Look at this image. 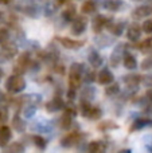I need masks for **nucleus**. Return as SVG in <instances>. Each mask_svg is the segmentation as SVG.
I'll list each match as a JSON object with an SVG mask.
<instances>
[{
    "label": "nucleus",
    "instance_id": "1",
    "mask_svg": "<svg viewBox=\"0 0 152 153\" xmlns=\"http://www.w3.org/2000/svg\"><path fill=\"white\" fill-rule=\"evenodd\" d=\"M26 86V82L22 78L20 75H11L10 78L7 79V83H5V87H7L8 91L11 93H19L24 89Z\"/></svg>",
    "mask_w": 152,
    "mask_h": 153
},
{
    "label": "nucleus",
    "instance_id": "2",
    "mask_svg": "<svg viewBox=\"0 0 152 153\" xmlns=\"http://www.w3.org/2000/svg\"><path fill=\"white\" fill-rule=\"evenodd\" d=\"M81 83V66L80 65H73L72 71H70V85L72 89L78 87Z\"/></svg>",
    "mask_w": 152,
    "mask_h": 153
},
{
    "label": "nucleus",
    "instance_id": "3",
    "mask_svg": "<svg viewBox=\"0 0 152 153\" xmlns=\"http://www.w3.org/2000/svg\"><path fill=\"white\" fill-rule=\"evenodd\" d=\"M86 28V22L85 19L82 18H77L74 20V23H73V27H72V32L74 35H81L83 31H85Z\"/></svg>",
    "mask_w": 152,
    "mask_h": 153
},
{
    "label": "nucleus",
    "instance_id": "4",
    "mask_svg": "<svg viewBox=\"0 0 152 153\" xmlns=\"http://www.w3.org/2000/svg\"><path fill=\"white\" fill-rule=\"evenodd\" d=\"M97 79H98V82L101 85H110L113 82V74L108 69H105V70H102V71L98 73Z\"/></svg>",
    "mask_w": 152,
    "mask_h": 153
},
{
    "label": "nucleus",
    "instance_id": "5",
    "mask_svg": "<svg viewBox=\"0 0 152 153\" xmlns=\"http://www.w3.org/2000/svg\"><path fill=\"white\" fill-rule=\"evenodd\" d=\"M140 34H142V31H140V26H137V24H132V26L128 28L127 36H128L129 40H132V42H136V40H139Z\"/></svg>",
    "mask_w": 152,
    "mask_h": 153
},
{
    "label": "nucleus",
    "instance_id": "6",
    "mask_svg": "<svg viewBox=\"0 0 152 153\" xmlns=\"http://www.w3.org/2000/svg\"><path fill=\"white\" fill-rule=\"evenodd\" d=\"M10 138H11V129L8 126H5V125L0 126V145L1 146L7 145Z\"/></svg>",
    "mask_w": 152,
    "mask_h": 153
},
{
    "label": "nucleus",
    "instance_id": "7",
    "mask_svg": "<svg viewBox=\"0 0 152 153\" xmlns=\"http://www.w3.org/2000/svg\"><path fill=\"white\" fill-rule=\"evenodd\" d=\"M62 108H63V101H62L61 98H54L53 101H50V102L46 105V109H47L48 111L61 110Z\"/></svg>",
    "mask_w": 152,
    "mask_h": 153
},
{
    "label": "nucleus",
    "instance_id": "8",
    "mask_svg": "<svg viewBox=\"0 0 152 153\" xmlns=\"http://www.w3.org/2000/svg\"><path fill=\"white\" fill-rule=\"evenodd\" d=\"M107 23H108V19L105 18V16H102V15H98L93 20V30L96 32H100L102 30V27H104Z\"/></svg>",
    "mask_w": 152,
    "mask_h": 153
},
{
    "label": "nucleus",
    "instance_id": "9",
    "mask_svg": "<svg viewBox=\"0 0 152 153\" xmlns=\"http://www.w3.org/2000/svg\"><path fill=\"white\" fill-rule=\"evenodd\" d=\"M151 7H147V5H144V7H137L136 10L133 11V18L135 19H140V18H145V16H148L151 13Z\"/></svg>",
    "mask_w": 152,
    "mask_h": 153
},
{
    "label": "nucleus",
    "instance_id": "10",
    "mask_svg": "<svg viewBox=\"0 0 152 153\" xmlns=\"http://www.w3.org/2000/svg\"><path fill=\"white\" fill-rule=\"evenodd\" d=\"M89 153H104L105 152V145L100 141H93L89 144Z\"/></svg>",
    "mask_w": 152,
    "mask_h": 153
},
{
    "label": "nucleus",
    "instance_id": "11",
    "mask_svg": "<svg viewBox=\"0 0 152 153\" xmlns=\"http://www.w3.org/2000/svg\"><path fill=\"white\" fill-rule=\"evenodd\" d=\"M61 45L65 46L66 48H75V47H81L83 43L78 42V40H73V39H70V38H62Z\"/></svg>",
    "mask_w": 152,
    "mask_h": 153
},
{
    "label": "nucleus",
    "instance_id": "12",
    "mask_svg": "<svg viewBox=\"0 0 152 153\" xmlns=\"http://www.w3.org/2000/svg\"><path fill=\"white\" fill-rule=\"evenodd\" d=\"M124 66L129 70L136 69L137 62H136V59H135V56L133 55H125L124 56Z\"/></svg>",
    "mask_w": 152,
    "mask_h": 153
},
{
    "label": "nucleus",
    "instance_id": "13",
    "mask_svg": "<svg viewBox=\"0 0 152 153\" xmlns=\"http://www.w3.org/2000/svg\"><path fill=\"white\" fill-rule=\"evenodd\" d=\"M100 116H101V110H100L98 108H92V106H90V109L85 113V117H89V118H92V120L100 118Z\"/></svg>",
    "mask_w": 152,
    "mask_h": 153
},
{
    "label": "nucleus",
    "instance_id": "14",
    "mask_svg": "<svg viewBox=\"0 0 152 153\" xmlns=\"http://www.w3.org/2000/svg\"><path fill=\"white\" fill-rule=\"evenodd\" d=\"M94 10H96V4H94V1H92V0H88V1H85L82 4L83 13H92V12H94Z\"/></svg>",
    "mask_w": 152,
    "mask_h": 153
},
{
    "label": "nucleus",
    "instance_id": "15",
    "mask_svg": "<svg viewBox=\"0 0 152 153\" xmlns=\"http://www.w3.org/2000/svg\"><path fill=\"white\" fill-rule=\"evenodd\" d=\"M77 138H78V136L75 134V133L66 136L65 138H62V145H65V146H70V145H73V144H74L75 141H77Z\"/></svg>",
    "mask_w": 152,
    "mask_h": 153
},
{
    "label": "nucleus",
    "instance_id": "16",
    "mask_svg": "<svg viewBox=\"0 0 152 153\" xmlns=\"http://www.w3.org/2000/svg\"><path fill=\"white\" fill-rule=\"evenodd\" d=\"M70 124H72V116H70L69 113H66L63 117H62V120H61V125H62V128H63V129H65V128L67 129V128L70 126Z\"/></svg>",
    "mask_w": 152,
    "mask_h": 153
},
{
    "label": "nucleus",
    "instance_id": "17",
    "mask_svg": "<svg viewBox=\"0 0 152 153\" xmlns=\"http://www.w3.org/2000/svg\"><path fill=\"white\" fill-rule=\"evenodd\" d=\"M22 152H23V146L18 143L12 144V145L10 146V149L7 151V153H22Z\"/></svg>",
    "mask_w": 152,
    "mask_h": 153
},
{
    "label": "nucleus",
    "instance_id": "18",
    "mask_svg": "<svg viewBox=\"0 0 152 153\" xmlns=\"http://www.w3.org/2000/svg\"><path fill=\"white\" fill-rule=\"evenodd\" d=\"M63 18L66 19V20H72V19H75V11L73 10V7L67 8L66 11L63 12Z\"/></svg>",
    "mask_w": 152,
    "mask_h": 153
},
{
    "label": "nucleus",
    "instance_id": "19",
    "mask_svg": "<svg viewBox=\"0 0 152 153\" xmlns=\"http://www.w3.org/2000/svg\"><path fill=\"white\" fill-rule=\"evenodd\" d=\"M34 143L37 146H39V148H45L46 145V141L43 140V137H40V136H34Z\"/></svg>",
    "mask_w": 152,
    "mask_h": 153
},
{
    "label": "nucleus",
    "instance_id": "20",
    "mask_svg": "<svg viewBox=\"0 0 152 153\" xmlns=\"http://www.w3.org/2000/svg\"><path fill=\"white\" fill-rule=\"evenodd\" d=\"M143 30L147 34H151L152 32V20H145L144 24H143Z\"/></svg>",
    "mask_w": 152,
    "mask_h": 153
},
{
    "label": "nucleus",
    "instance_id": "21",
    "mask_svg": "<svg viewBox=\"0 0 152 153\" xmlns=\"http://www.w3.org/2000/svg\"><path fill=\"white\" fill-rule=\"evenodd\" d=\"M142 47L143 48H148V50H152V38L151 39H145L144 42L142 43Z\"/></svg>",
    "mask_w": 152,
    "mask_h": 153
},
{
    "label": "nucleus",
    "instance_id": "22",
    "mask_svg": "<svg viewBox=\"0 0 152 153\" xmlns=\"http://www.w3.org/2000/svg\"><path fill=\"white\" fill-rule=\"evenodd\" d=\"M105 5H107L109 10H117L118 8V3H113V1H107Z\"/></svg>",
    "mask_w": 152,
    "mask_h": 153
},
{
    "label": "nucleus",
    "instance_id": "23",
    "mask_svg": "<svg viewBox=\"0 0 152 153\" xmlns=\"http://www.w3.org/2000/svg\"><path fill=\"white\" fill-rule=\"evenodd\" d=\"M117 91H118V87L117 86H112V87H109V89L107 90V94L108 95H113V94H116Z\"/></svg>",
    "mask_w": 152,
    "mask_h": 153
},
{
    "label": "nucleus",
    "instance_id": "24",
    "mask_svg": "<svg viewBox=\"0 0 152 153\" xmlns=\"http://www.w3.org/2000/svg\"><path fill=\"white\" fill-rule=\"evenodd\" d=\"M121 26H117V24H115V26L112 27V32L113 34H116V35H120L121 34Z\"/></svg>",
    "mask_w": 152,
    "mask_h": 153
},
{
    "label": "nucleus",
    "instance_id": "25",
    "mask_svg": "<svg viewBox=\"0 0 152 153\" xmlns=\"http://www.w3.org/2000/svg\"><path fill=\"white\" fill-rule=\"evenodd\" d=\"M118 153H131V151H128V149H124V151L118 152Z\"/></svg>",
    "mask_w": 152,
    "mask_h": 153
},
{
    "label": "nucleus",
    "instance_id": "26",
    "mask_svg": "<svg viewBox=\"0 0 152 153\" xmlns=\"http://www.w3.org/2000/svg\"><path fill=\"white\" fill-rule=\"evenodd\" d=\"M0 1H1V3H8L10 0H0Z\"/></svg>",
    "mask_w": 152,
    "mask_h": 153
},
{
    "label": "nucleus",
    "instance_id": "27",
    "mask_svg": "<svg viewBox=\"0 0 152 153\" xmlns=\"http://www.w3.org/2000/svg\"><path fill=\"white\" fill-rule=\"evenodd\" d=\"M58 1H59V3H63V1H65V0H58Z\"/></svg>",
    "mask_w": 152,
    "mask_h": 153
},
{
    "label": "nucleus",
    "instance_id": "28",
    "mask_svg": "<svg viewBox=\"0 0 152 153\" xmlns=\"http://www.w3.org/2000/svg\"><path fill=\"white\" fill-rule=\"evenodd\" d=\"M150 97H151V98H152V93H150Z\"/></svg>",
    "mask_w": 152,
    "mask_h": 153
},
{
    "label": "nucleus",
    "instance_id": "29",
    "mask_svg": "<svg viewBox=\"0 0 152 153\" xmlns=\"http://www.w3.org/2000/svg\"><path fill=\"white\" fill-rule=\"evenodd\" d=\"M0 75H1V71H0Z\"/></svg>",
    "mask_w": 152,
    "mask_h": 153
}]
</instances>
